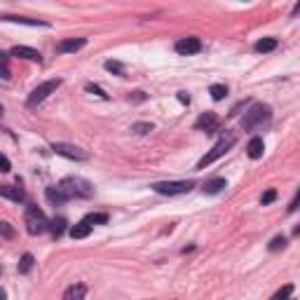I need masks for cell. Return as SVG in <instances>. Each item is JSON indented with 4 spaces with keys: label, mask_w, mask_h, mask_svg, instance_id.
Returning a JSON list of instances; mask_svg holds the SVG:
<instances>
[{
    "label": "cell",
    "mask_w": 300,
    "mask_h": 300,
    "mask_svg": "<svg viewBox=\"0 0 300 300\" xmlns=\"http://www.w3.org/2000/svg\"><path fill=\"white\" fill-rule=\"evenodd\" d=\"M270 120H272V110H270V106L253 104L247 113H244L242 127H244L247 131H258V129H263V127H267Z\"/></svg>",
    "instance_id": "obj_1"
},
{
    "label": "cell",
    "mask_w": 300,
    "mask_h": 300,
    "mask_svg": "<svg viewBox=\"0 0 300 300\" xmlns=\"http://www.w3.org/2000/svg\"><path fill=\"white\" fill-rule=\"evenodd\" d=\"M59 188L64 190V195L68 199H87V197L94 195V185L80 176H68L59 183Z\"/></svg>",
    "instance_id": "obj_2"
},
{
    "label": "cell",
    "mask_w": 300,
    "mask_h": 300,
    "mask_svg": "<svg viewBox=\"0 0 300 300\" xmlns=\"http://www.w3.org/2000/svg\"><path fill=\"white\" fill-rule=\"evenodd\" d=\"M235 143H237V136H235V134H230V131H228V134H223L221 139H218V143L213 145L209 153H207V155H204L202 159H199V162H197V169H207V167H209V164H213L216 159H221V157L225 155V153H228V150H230V148H232Z\"/></svg>",
    "instance_id": "obj_3"
},
{
    "label": "cell",
    "mask_w": 300,
    "mask_h": 300,
    "mask_svg": "<svg viewBox=\"0 0 300 300\" xmlns=\"http://www.w3.org/2000/svg\"><path fill=\"white\" fill-rule=\"evenodd\" d=\"M64 85V80L61 78H54V80H47V82H42V85H38L35 89L28 94V99H26V106L28 108H35V106H40L50 94H54V91L59 89Z\"/></svg>",
    "instance_id": "obj_4"
},
{
    "label": "cell",
    "mask_w": 300,
    "mask_h": 300,
    "mask_svg": "<svg viewBox=\"0 0 300 300\" xmlns=\"http://www.w3.org/2000/svg\"><path fill=\"white\" fill-rule=\"evenodd\" d=\"M153 190H155L157 195H185V193H190L193 188H195V181H162V183H153L150 185Z\"/></svg>",
    "instance_id": "obj_5"
},
{
    "label": "cell",
    "mask_w": 300,
    "mask_h": 300,
    "mask_svg": "<svg viewBox=\"0 0 300 300\" xmlns=\"http://www.w3.org/2000/svg\"><path fill=\"white\" fill-rule=\"evenodd\" d=\"M26 228L31 235H40V232H45V230L50 228V221L45 218V213H42L38 207L28 204L26 207Z\"/></svg>",
    "instance_id": "obj_6"
},
{
    "label": "cell",
    "mask_w": 300,
    "mask_h": 300,
    "mask_svg": "<svg viewBox=\"0 0 300 300\" xmlns=\"http://www.w3.org/2000/svg\"><path fill=\"white\" fill-rule=\"evenodd\" d=\"M52 150L56 153V155L68 157V159H78V162H85V159L89 157L85 150H82V148H78V145H71V143H52Z\"/></svg>",
    "instance_id": "obj_7"
},
{
    "label": "cell",
    "mask_w": 300,
    "mask_h": 300,
    "mask_svg": "<svg viewBox=\"0 0 300 300\" xmlns=\"http://www.w3.org/2000/svg\"><path fill=\"white\" fill-rule=\"evenodd\" d=\"M195 129L207 131V134H216L221 129V120L216 118V113H202L199 120L195 122Z\"/></svg>",
    "instance_id": "obj_8"
},
{
    "label": "cell",
    "mask_w": 300,
    "mask_h": 300,
    "mask_svg": "<svg viewBox=\"0 0 300 300\" xmlns=\"http://www.w3.org/2000/svg\"><path fill=\"white\" fill-rule=\"evenodd\" d=\"M174 47H176V52H178V54H183V56H190V54L202 52V40L190 35V38H181L176 45H174Z\"/></svg>",
    "instance_id": "obj_9"
},
{
    "label": "cell",
    "mask_w": 300,
    "mask_h": 300,
    "mask_svg": "<svg viewBox=\"0 0 300 300\" xmlns=\"http://www.w3.org/2000/svg\"><path fill=\"white\" fill-rule=\"evenodd\" d=\"M12 56H17V59H26V61H38V64H42V54L38 52V50H33V47H24V45H17V47H12Z\"/></svg>",
    "instance_id": "obj_10"
},
{
    "label": "cell",
    "mask_w": 300,
    "mask_h": 300,
    "mask_svg": "<svg viewBox=\"0 0 300 300\" xmlns=\"http://www.w3.org/2000/svg\"><path fill=\"white\" fill-rule=\"evenodd\" d=\"M85 45H87V38H68V40H61V42L56 45V52H61V54L80 52Z\"/></svg>",
    "instance_id": "obj_11"
},
{
    "label": "cell",
    "mask_w": 300,
    "mask_h": 300,
    "mask_svg": "<svg viewBox=\"0 0 300 300\" xmlns=\"http://www.w3.org/2000/svg\"><path fill=\"white\" fill-rule=\"evenodd\" d=\"M263 153H265V143H263L261 136H253L251 141H248L247 145V155L251 157V159H261Z\"/></svg>",
    "instance_id": "obj_12"
},
{
    "label": "cell",
    "mask_w": 300,
    "mask_h": 300,
    "mask_svg": "<svg viewBox=\"0 0 300 300\" xmlns=\"http://www.w3.org/2000/svg\"><path fill=\"white\" fill-rule=\"evenodd\" d=\"M0 195L5 197V199H12V202H24L26 199L24 190L17 188V185H0Z\"/></svg>",
    "instance_id": "obj_13"
},
{
    "label": "cell",
    "mask_w": 300,
    "mask_h": 300,
    "mask_svg": "<svg viewBox=\"0 0 300 300\" xmlns=\"http://www.w3.org/2000/svg\"><path fill=\"white\" fill-rule=\"evenodd\" d=\"M45 197H47V202H50V204H54V207H59V204L68 202V197L64 195V190H61L59 185H52V188H47V190H45Z\"/></svg>",
    "instance_id": "obj_14"
},
{
    "label": "cell",
    "mask_w": 300,
    "mask_h": 300,
    "mask_svg": "<svg viewBox=\"0 0 300 300\" xmlns=\"http://www.w3.org/2000/svg\"><path fill=\"white\" fill-rule=\"evenodd\" d=\"M2 21L24 24V26H47V21H40V19H28V17H12V14H2Z\"/></svg>",
    "instance_id": "obj_15"
},
{
    "label": "cell",
    "mask_w": 300,
    "mask_h": 300,
    "mask_svg": "<svg viewBox=\"0 0 300 300\" xmlns=\"http://www.w3.org/2000/svg\"><path fill=\"white\" fill-rule=\"evenodd\" d=\"M91 235V223L82 221V223H75L73 228H71V237L73 239H85V237Z\"/></svg>",
    "instance_id": "obj_16"
},
{
    "label": "cell",
    "mask_w": 300,
    "mask_h": 300,
    "mask_svg": "<svg viewBox=\"0 0 300 300\" xmlns=\"http://www.w3.org/2000/svg\"><path fill=\"white\" fill-rule=\"evenodd\" d=\"M223 188H228V181L225 178H213V181L204 183V195H218Z\"/></svg>",
    "instance_id": "obj_17"
},
{
    "label": "cell",
    "mask_w": 300,
    "mask_h": 300,
    "mask_svg": "<svg viewBox=\"0 0 300 300\" xmlns=\"http://www.w3.org/2000/svg\"><path fill=\"white\" fill-rule=\"evenodd\" d=\"M277 38H263V40H258L256 42V52H261V54H265V52H272V50H277Z\"/></svg>",
    "instance_id": "obj_18"
},
{
    "label": "cell",
    "mask_w": 300,
    "mask_h": 300,
    "mask_svg": "<svg viewBox=\"0 0 300 300\" xmlns=\"http://www.w3.org/2000/svg\"><path fill=\"white\" fill-rule=\"evenodd\" d=\"M87 296V288L85 286H71V288H66L64 291V298L66 300H80V298H85Z\"/></svg>",
    "instance_id": "obj_19"
},
{
    "label": "cell",
    "mask_w": 300,
    "mask_h": 300,
    "mask_svg": "<svg viewBox=\"0 0 300 300\" xmlns=\"http://www.w3.org/2000/svg\"><path fill=\"white\" fill-rule=\"evenodd\" d=\"M209 94H211V99H213V101H223V99H225V94H228V87H225V85H211Z\"/></svg>",
    "instance_id": "obj_20"
},
{
    "label": "cell",
    "mask_w": 300,
    "mask_h": 300,
    "mask_svg": "<svg viewBox=\"0 0 300 300\" xmlns=\"http://www.w3.org/2000/svg\"><path fill=\"white\" fill-rule=\"evenodd\" d=\"M50 230H52L54 237H61L66 230V218H54V221L50 223Z\"/></svg>",
    "instance_id": "obj_21"
},
{
    "label": "cell",
    "mask_w": 300,
    "mask_h": 300,
    "mask_svg": "<svg viewBox=\"0 0 300 300\" xmlns=\"http://www.w3.org/2000/svg\"><path fill=\"white\" fill-rule=\"evenodd\" d=\"M31 267H33V256H31V253H24V256H21V261H19V272L28 274V272H31Z\"/></svg>",
    "instance_id": "obj_22"
},
{
    "label": "cell",
    "mask_w": 300,
    "mask_h": 300,
    "mask_svg": "<svg viewBox=\"0 0 300 300\" xmlns=\"http://www.w3.org/2000/svg\"><path fill=\"white\" fill-rule=\"evenodd\" d=\"M131 131L134 134H148V131H153V122H136V124H131Z\"/></svg>",
    "instance_id": "obj_23"
},
{
    "label": "cell",
    "mask_w": 300,
    "mask_h": 300,
    "mask_svg": "<svg viewBox=\"0 0 300 300\" xmlns=\"http://www.w3.org/2000/svg\"><path fill=\"white\" fill-rule=\"evenodd\" d=\"M85 221L91 225H101V223H108V213H89Z\"/></svg>",
    "instance_id": "obj_24"
},
{
    "label": "cell",
    "mask_w": 300,
    "mask_h": 300,
    "mask_svg": "<svg viewBox=\"0 0 300 300\" xmlns=\"http://www.w3.org/2000/svg\"><path fill=\"white\" fill-rule=\"evenodd\" d=\"M106 71H110L115 75H124V66L120 64V61H106Z\"/></svg>",
    "instance_id": "obj_25"
},
{
    "label": "cell",
    "mask_w": 300,
    "mask_h": 300,
    "mask_svg": "<svg viewBox=\"0 0 300 300\" xmlns=\"http://www.w3.org/2000/svg\"><path fill=\"white\" fill-rule=\"evenodd\" d=\"M274 199H277V190H272V188H270L267 193H263V197H261V204H263V207H267V204H272Z\"/></svg>",
    "instance_id": "obj_26"
},
{
    "label": "cell",
    "mask_w": 300,
    "mask_h": 300,
    "mask_svg": "<svg viewBox=\"0 0 300 300\" xmlns=\"http://www.w3.org/2000/svg\"><path fill=\"white\" fill-rule=\"evenodd\" d=\"M286 247V239H284V237H274L272 242H270V251H279V248H284Z\"/></svg>",
    "instance_id": "obj_27"
},
{
    "label": "cell",
    "mask_w": 300,
    "mask_h": 300,
    "mask_svg": "<svg viewBox=\"0 0 300 300\" xmlns=\"http://www.w3.org/2000/svg\"><path fill=\"white\" fill-rule=\"evenodd\" d=\"M85 89L89 91V94H96L99 99H108V94H106L101 87H96V85H85Z\"/></svg>",
    "instance_id": "obj_28"
},
{
    "label": "cell",
    "mask_w": 300,
    "mask_h": 300,
    "mask_svg": "<svg viewBox=\"0 0 300 300\" xmlns=\"http://www.w3.org/2000/svg\"><path fill=\"white\" fill-rule=\"evenodd\" d=\"M291 293H293V286H291V284H288V286L279 288V291H277V293H274V298H288V296H291Z\"/></svg>",
    "instance_id": "obj_29"
},
{
    "label": "cell",
    "mask_w": 300,
    "mask_h": 300,
    "mask_svg": "<svg viewBox=\"0 0 300 300\" xmlns=\"http://www.w3.org/2000/svg\"><path fill=\"white\" fill-rule=\"evenodd\" d=\"M0 164H2V169H0V171H2V174H7V171H10V157L2 155V157H0Z\"/></svg>",
    "instance_id": "obj_30"
},
{
    "label": "cell",
    "mask_w": 300,
    "mask_h": 300,
    "mask_svg": "<svg viewBox=\"0 0 300 300\" xmlns=\"http://www.w3.org/2000/svg\"><path fill=\"white\" fill-rule=\"evenodd\" d=\"M176 99H178V101H181L183 106H188V104H190V96H188V91H178V94H176Z\"/></svg>",
    "instance_id": "obj_31"
},
{
    "label": "cell",
    "mask_w": 300,
    "mask_h": 300,
    "mask_svg": "<svg viewBox=\"0 0 300 300\" xmlns=\"http://www.w3.org/2000/svg\"><path fill=\"white\" fill-rule=\"evenodd\" d=\"M298 207H300V193H298V195H296V197H293V202H291V204H288V211H291V213H293V211L298 209Z\"/></svg>",
    "instance_id": "obj_32"
},
{
    "label": "cell",
    "mask_w": 300,
    "mask_h": 300,
    "mask_svg": "<svg viewBox=\"0 0 300 300\" xmlns=\"http://www.w3.org/2000/svg\"><path fill=\"white\" fill-rule=\"evenodd\" d=\"M0 230H2V235L5 237H12V228H10V223H0Z\"/></svg>",
    "instance_id": "obj_33"
},
{
    "label": "cell",
    "mask_w": 300,
    "mask_h": 300,
    "mask_svg": "<svg viewBox=\"0 0 300 300\" xmlns=\"http://www.w3.org/2000/svg\"><path fill=\"white\" fill-rule=\"evenodd\" d=\"M134 101H145V94L143 91H134V96H131Z\"/></svg>",
    "instance_id": "obj_34"
},
{
    "label": "cell",
    "mask_w": 300,
    "mask_h": 300,
    "mask_svg": "<svg viewBox=\"0 0 300 300\" xmlns=\"http://www.w3.org/2000/svg\"><path fill=\"white\" fill-rule=\"evenodd\" d=\"M291 14H293V17H296V14H300V0H298V2H296V7L291 10Z\"/></svg>",
    "instance_id": "obj_35"
}]
</instances>
